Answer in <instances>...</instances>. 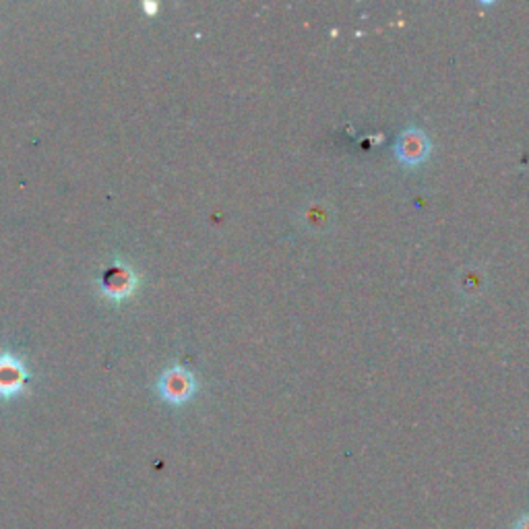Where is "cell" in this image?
Wrapping results in <instances>:
<instances>
[{
	"label": "cell",
	"instance_id": "6da1fadb",
	"mask_svg": "<svg viewBox=\"0 0 529 529\" xmlns=\"http://www.w3.org/2000/svg\"><path fill=\"white\" fill-rule=\"evenodd\" d=\"M97 292L112 304H123L137 294L141 277L131 263L114 259L97 277Z\"/></svg>",
	"mask_w": 529,
	"mask_h": 529
},
{
	"label": "cell",
	"instance_id": "7a4b0ae2",
	"mask_svg": "<svg viewBox=\"0 0 529 529\" xmlns=\"http://www.w3.org/2000/svg\"><path fill=\"white\" fill-rule=\"evenodd\" d=\"M155 391L170 405H184L197 393V378L182 364H172L160 375Z\"/></svg>",
	"mask_w": 529,
	"mask_h": 529
},
{
	"label": "cell",
	"instance_id": "3957f363",
	"mask_svg": "<svg viewBox=\"0 0 529 529\" xmlns=\"http://www.w3.org/2000/svg\"><path fill=\"white\" fill-rule=\"evenodd\" d=\"M32 383V373L25 360L11 349L0 352V399L11 402L23 395Z\"/></svg>",
	"mask_w": 529,
	"mask_h": 529
},
{
	"label": "cell",
	"instance_id": "277c9868",
	"mask_svg": "<svg viewBox=\"0 0 529 529\" xmlns=\"http://www.w3.org/2000/svg\"><path fill=\"white\" fill-rule=\"evenodd\" d=\"M395 153L407 166H418L431 153V141H428L426 133L418 131V128H407L399 135Z\"/></svg>",
	"mask_w": 529,
	"mask_h": 529
},
{
	"label": "cell",
	"instance_id": "5b68a950",
	"mask_svg": "<svg viewBox=\"0 0 529 529\" xmlns=\"http://www.w3.org/2000/svg\"><path fill=\"white\" fill-rule=\"evenodd\" d=\"M511 529H529V513L521 515V517L515 521V525Z\"/></svg>",
	"mask_w": 529,
	"mask_h": 529
},
{
	"label": "cell",
	"instance_id": "8992f818",
	"mask_svg": "<svg viewBox=\"0 0 529 529\" xmlns=\"http://www.w3.org/2000/svg\"><path fill=\"white\" fill-rule=\"evenodd\" d=\"M157 9H160V6H157L155 3H143V11H145L149 17H153L157 13Z\"/></svg>",
	"mask_w": 529,
	"mask_h": 529
}]
</instances>
